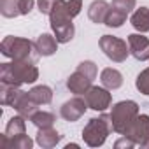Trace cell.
I'll return each instance as SVG.
<instances>
[{
  "label": "cell",
  "mask_w": 149,
  "mask_h": 149,
  "mask_svg": "<svg viewBox=\"0 0 149 149\" xmlns=\"http://www.w3.org/2000/svg\"><path fill=\"white\" fill-rule=\"evenodd\" d=\"M60 140H61V135H60L53 126H49V128H39L37 137H35V142H37L40 147H44V149L54 147Z\"/></svg>",
  "instance_id": "7c38bea8"
},
{
  "label": "cell",
  "mask_w": 149,
  "mask_h": 149,
  "mask_svg": "<svg viewBox=\"0 0 149 149\" xmlns=\"http://www.w3.org/2000/svg\"><path fill=\"white\" fill-rule=\"evenodd\" d=\"M23 133H26L25 118H23L21 114H19V116H13V118L9 119V123H7V126H6V135L11 137V139H14V137H18V135H23Z\"/></svg>",
  "instance_id": "44dd1931"
},
{
  "label": "cell",
  "mask_w": 149,
  "mask_h": 149,
  "mask_svg": "<svg viewBox=\"0 0 149 149\" xmlns=\"http://www.w3.org/2000/svg\"><path fill=\"white\" fill-rule=\"evenodd\" d=\"M135 6H137V0H112L111 7H114V9H118L125 14H130L135 9Z\"/></svg>",
  "instance_id": "484cf974"
},
{
  "label": "cell",
  "mask_w": 149,
  "mask_h": 149,
  "mask_svg": "<svg viewBox=\"0 0 149 149\" xmlns=\"http://www.w3.org/2000/svg\"><path fill=\"white\" fill-rule=\"evenodd\" d=\"M79 146L77 144H68V146H65V149H77Z\"/></svg>",
  "instance_id": "1f68e13d"
},
{
  "label": "cell",
  "mask_w": 149,
  "mask_h": 149,
  "mask_svg": "<svg viewBox=\"0 0 149 149\" xmlns=\"http://www.w3.org/2000/svg\"><path fill=\"white\" fill-rule=\"evenodd\" d=\"M111 132H114L111 114L109 116L102 114L100 118H93V119L88 121V125L83 130V140L90 147H100V146H104V142L107 140Z\"/></svg>",
  "instance_id": "3957f363"
},
{
  "label": "cell",
  "mask_w": 149,
  "mask_h": 149,
  "mask_svg": "<svg viewBox=\"0 0 149 149\" xmlns=\"http://www.w3.org/2000/svg\"><path fill=\"white\" fill-rule=\"evenodd\" d=\"M28 95H30V97L33 98V102H37L39 105L51 104V100H53V91H51V88H49V86H44V84L33 86V88L28 91Z\"/></svg>",
  "instance_id": "ffe728a7"
},
{
  "label": "cell",
  "mask_w": 149,
  "mask_h": 149,
  "mask_svg": "<svg viewBox=\"0 0 149 149\" xmlns=\"http://www.w3.org/2000/svg\"><path fill=\"white\" fill-rule=\"evenodd\" d=\"M133 146H137V144H135L130 137H126V135H123V139L116 140V144H114L116 149H119V147H133Z\"/></svg>",
  "instance_id": "4dcf8cb0"
},
{
  "label": "cell",
  "mask_w": 149,
  "mask_h": 149,
  "mask_svg": "<svg viewBox=\"0 0 149 149\" xmlns=\"http://www.w3.org/2000/svg\"><path fill=\"white\" fill-rule=\"evenodd\" d=\"M77 70H81L83 74H86V76H88L90 79H93V81H95V77H97V65H95L93 61H81L79 67H77Z\"/></svg>",
  "instance_id": "4316f807"
},
{
  "label": "cell",
  "mask_w": 149,
  "mask_h": 149,
  "mask_svg": "<svg viewBox=\"0 0 149 149\" xmlns=\"http://www.w3.org/2000/svg\"><path fill=\"white\" fill-rule=\"evenodd\" d=\"M130 23L135 30H139L140 33H146L149 32V9L147 7H140L137 9L132 18H130Z\"/></svg>",
  "instance_id": "ac0fdd59"
},
{
  "label": "cell",
  "mask_w": 149,
  "mask_h": 149,
  "mask_svg": "<svg viewBox=\"0 0 149 149\" xmlns=\"http://www.w3.org/2000/svg\"><path fill=\"white\" fill-rule=\"evenodd\" d=\"M13 107L18 111V114H21L23 118H32L35 112H37V107L39 104L33 102V98L26 93V91H21V95L18 97V100L13 104Z\"/></svg>",
  "instance_id": "8fae6325"
},
{
  "label": "cell",
  "mask_w": 149,
  "mask_h": 149,
  "mask_svg": "<svg viewBox=\"0 0 149 149\" xmlns=\"http://www.w3.org/2000/svg\"><path fill=\"white\" fill-rule=\"evenodd\" d=\"M30 121H32L37 128H49V126L54 125L56 118H54L53 112H47V111H37V112L30 118Z\"/></svg>",
  "instance_id": "7402d4cb"
},
{
  "label": "cell",
  "mask_w": 149,
  "mask_h": 149,
  "mask_svg": "<svg viewBox=\"0 0 149 149\" xmlns=\"http://www.w3.org/2000/svg\"><path fill=\"white\" fill-rule=\"evenodd\" d=\"M93 84V79H90L86 74H83L81 70H76L72 76L67 79V88L70 90V93L74 95H84Z\"/></svg>",
  "instance_id": "30bf717a"
},
{
  "label": "cell",
  "mask_w": 149,
  "mask_h": 149,
  "mask_svg": "<svg viewBox=\"0 0 149 149\" xmlns=\"http://www.w3.org/2000/svg\"><path fill=\"white\" fill-rule=\"evenodd\" d=\"M126 137H130L137 146L140 147H149V116L140 114L126 132Z\"/></svg>",
  "instance_id": "8992f818"
},
{
  "label": "cell",
  "mask_w": 149,
  "mask_h": 149,
  "mask_svg": "<svg viewBox=\"0 0 149 149\" xmlns=\"http://www.w3.org/2000/svg\"><path fill=\"white\" fill-rule=\"evenodd\" d=\"M67 9H68V16L70 18H76L81 13V9H83V0H68Z\"/></svg>",
  "instance_id": "83f0119b"
},
{
  "label": "cell",
  "mask_w": 149,
  "mask_h": 149,
  "mask_svg": "<svg viewBox=\"0 0 149 149\" xmlns=\"http://www.w3.org/2000/svg\"><path fill=\"white\" fill-rule=\"evenodd\" d=\"M54 2H56V0H37V6H39L40 14H51V11L54 7Z\"/></svg>",
  "instance_id": "f1b7e54d"
},
{
  "label": "cell",
  "mask_w": 149,
  "mask_h": 149,
  "mask_svg": "<svg viewBox=\"0 0 149 149\" xmlns=\"http://www.w3.org/2000/svg\"><path fill=\"white\" fill-rule=\"evenodd\" d=\"M33 47L35 44L30 42L28 39L23 37H6L0 44V51H2L4 56L13 58V60H30L33 54Z\"/></svg>",
  "instance_id": "277c9868"
},
{
  "label": "cell",
  "mask_w": 149,
  "mask_h": 149,
  "mask_svg": "<svg viewBox=\"0 0 149 149\" xmlns=\"http://www.w3.org/2000/svg\"><path fill=\"white\" fill-rule=\"evenodd\" d=\"M56 49H58V40H56V37H53L49 33H42L35 40V51L40 56H51L56 53Z\"/></svg>",
  "instance_id": "5bb4252c"
},
{
  "label": "cell",
  "mask_w": 149,
  "mask_h": 149,
  "mask_svg": "<svg viewBox=\"0 0 149 149\" xmlns=\"http://www.w3.org/2000/svg\"><path fill=\"white\" fill-rule=\"evenodd\" d=\"M0 13L4 18H16L21 14L19 0H0Z\"/></svg>",
  "instance_id": "603a6c76"
},
{
  "label": "cell",
  "mask_w": 149,
  "mask_h": 149,
  "mask_svg": "<svg viewBox=\"0 0 149 149\" xmlns=\"http://www.w3.org/2000/svg\"><path fill=\"white\" fill-rule=\"evenodd\" d=\"M109 9H111V6L105 2V0H93L91 6H90V9H88V18L93 23H97V25L105 23V18H107Z\"/></svg>",
  "instance_id": "9a60e30c"
},
{
  "label": "cell",
  "mask_w": 149,
  "mask_h": 149,
  "mask_svg": "<svg viewBox=\"0 0 149 149\" xmlns=\"http://www.w3.org/2000/svg\"><path fill=\"white\" fill-rule=\"evenodd\" d=\"M39 79V68L30 60H13L11 63L0 65V83L21 86L32 84Z\"/></svg>",
  "instance_id": "6da1fadb"
},
{
  "label": "cell",
  "mask_w": 149,
  "mask_h": 149,
  "mask_svg": "<svg viewBox=\"0 0 149 149\" xmlns=\"http://www.w3.org/2000/svg\"><path fill=\"white\" fill-rule=\"evenodd\" d=\"M126 16H128V14H125V13H121V11L114 9V7H111L109 13H107V18H105V23H104V25H107V26H111V28H119V26L126 21Z\"/></svg>",
  "instance_id": "cb8c5ba5"
},
{
  "label": "cell",
  "mask_w": 149,
  "mask_h": 149,
  "mask_svg": "<svg viewBox=\"0 0 149 149\" xmlns=\"http://www.w3.org/2000/svg\"><path fill=\"white\" fill-rule=\"evenodd\" d=\"M33 0H19V11H21V14H30L32 13V9H33Z\"/></svg>",
  "instance_id": "f546056e"
},
{
  "label": "cell",
  "mask_w": 149,
  "mask_h": 149,
  "mask_svg": "<svg viewBox=\"0 0 149 149\" xmlns=\"http://www.w3.org/2000/svg\"><path fill=\"white\" fill-rule=\"evenodd\" d=\"M53 32H54V37L58 42L65 44V42H70L74 39V33H76V28H74V23L72 19L68 21H63V23H56V25H51Z\"/></svg>",
  "instance_id": "2e32d148"
},
{
  "label": "cell",
  "mask_w": 149,
  "mask_h": 149,
  "mask_svg": "<svg viewBox=\"0 0 149 149\" xmlns=\"http://www.w3.org/2000/svg\"><path fill=\"white\" fill-rule=\"evenodd\" d=\"M128 46H130V53L133 54V58H137L139 61L149 60V39L147 37L140 33H130Z\"/></svg>",
  "instance_id": "9c48e42d"
},
{
  "label": "cell",
  "mask_w": 149,
  "mask_h": 149,
  "mask_svg": "<svg viewBox=\"0 0 149 149\" xmlns=\"http://www.w3.org/2000/svg\"><path fill=\"white\" fill-rule=\"evenodd\" d=\"M86 109H88L86 100H84V98H81V97L77 95V97L70 98L68 102H65V104L61 105L60 114H61V118H63L65 121L74 123V121H77V119L86 112Z\"/></svg>",
  "instance_id": "ba28073f"
},
{
  "label": "cell",
  "mask_w": 149,
  "mask_h": 149,
  "mask_svg": "<svg viewBox=\"0 0 149 149\" xmlns=\"http://www.w3.org/2000/svg\"><path fill=\"white\" fill-rule=\"evenodd\" d=\"M72 19L68 16V9H67V2L65 0H56L54 2V7L49 14V23L51 25H56V23H63V21H68Z\"/></svg>",
  "instance_id": "d6986e66"
},
{
  "label": "cell",
  "mask_w": 149,
  "mask_h": 149,
  "mask_svg": "<svg viewBox=\"0 0 149 149\" xmlns=\"http://www.w3.org/2000/svg\"><path fill=\"white\" fill-rule=\"evenodd\" d=\"M0 146H2L4 149H32L33 140H32L26 133L18 135V137H14V139L7 137V135L4 133V135H0Z\"/></svg>",
  "instance_id": "4fadbf2b"
},
{
  "label": "cell",
  "mask_w": 149,
  "mask_h": 149,
  "mask_svg": "<svg viewBox=\"0 0 149 149\" xmlns=\"http://www.w3.org/2000/svg\"><path fill=\"white\" fill-rule=\"evenodd\" d=\"M84 100H86V104H88L90 109H93V111H100V112H102V111H105V109L111 105L112 97H111V93H109L107 88L91 86V88L84 93Z\"/></svg>",
  "instance_id": "52a82bcc"
},
{
  "label": "cell",
  "mask_w": 149,
  "mask_h": 149,
  "mask_svg": "<svg viewBox=\"0 0 149 149\" xmlns=\"http://www.w3.org/2000/svg\"><path fill=\"white\" fill-rule=\"evenodd\" d=\"M98 44H100V49L104 51V54L109 60L116 61V63L125 61L128 58V54H130V46H126V42L121 40L119 37L102 35L100 40H98Z\"/></svg>",
  "instance_id": "5b68a950"
},
{
  "label": "cell",
  "mask_w": 149,
  "mask_h": 149,
  "mask_svg": "<svg viewBox=\"0 0 149 149\" xmlns=\"http://www.w3.org/2000/svg\"><path fill=\"white\" fill-rule=\"evenodd\" d=\"M139 116V105L133 100H123L118 102L112 111H111V121H112V130L119 135H126L130 126Z\"/></svg>",
  "instance_id": "7a4b0ae2"
},
{
  "label": "cell",
  "mask_w": 149,
  "mask_h": 149,
  "mask_svg": "<svg viewBox=\"0 0 149 149\" xmlns=\"http://www.w3.org/2000/svg\"><path fill=\"white\" fill-rule=\"evenodd\" d=\"M100 81L104 84V88L107 90H118L123 84V76L121 72L116 68H104L100 74Z\"/></svg>",
  "instance_id": "e0dca14e"
},
{
  "label": "cell",
  "mask_w": 149,
  "mask_h": 149,
  "mask_svg": "<svg viewBox=\"0 0 149 149\" xmlns=\"http://www.w3.org/2000/svg\"><path fill=\"white\" fill-rule=\"evenodd\" d=\"M135 86H137V90H139L142 95H149V67H147L146 70H142L139 76H137Z\"/></svg>",
  "instance_id": "d4e9b609"
}]
</instances>
